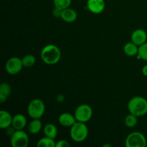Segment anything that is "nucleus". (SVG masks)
<instances>
[{
  "instance_id": "obj_1",
  "label": "nucleus",
  "mask_w": 147,
  "mask_h": 147,
  "mask_svg": "<svg viewBox=\"0 0 147 147\" xmlns=\"http://www.w3.org/2000/svg\"><path fill=\"white\" fill-rule=\"evenodd\" d=\"M40 56L43 63L47 65H55L61 58V51L57 46L49 44L41 50Z\"/></svg>"
},
{
  "instance_id": "obj_2",
  "label": "nucleus",
  "mask_w": 147,
  "mask_h": 147,
  "mask_svg": "<svg viewBox=\"0 0 147 147\" xmlns=\"http://www.w3.org/2000/svg\"><path fill=\"white\" fill-rule=\"evenodd\" d=\"M129 113L141 117L147 113V100L142 96H134L128 103Z\"/></svg>"
},
{
  "instance_id": "obj_3",
  "label": "nucleus",
  "mask_w": 147,
  "mask_h": 147,
  "mask_svg": "<svg viewBox=\"0 0 147 147\" xmlns=\"http://www.w3.org/2000/svg\"><path fill=\"white\" fill-rule=\"evenodd\" d=\"M70 137L74 142L80 143L83 142L87 139L88 136V129L86 123L76 121L70 127Z\"/></svg>"
},
{
  "instance_id": "obj_4",
  "label": "nucleus",
  "mask_w": 147,
  "mask_h": 147,
  "mask_svg": "<svg viewBox=\"0 0 147 147\" xmlns=\"http://www.w3.org/2000/svg\"><path fill=\"white\" fill-rule=\"evenodd\" d=\"M45 111V106L44 102L38 98L32 100L27 107V113L30 118L40 119L44 115Z\"/></svg>"
},
{
  "instance_id": "obj_5",
  "label": "nucleus",
  "mask_w": 147,
  "mask_h": 147,
  "mask_svg": "<svg viewBox=\"0 0 147 147\" xmlns=\"http://www.w3.org/2000/svg\"><path fill=\"white\" fill-rule=\"evenodd\" d=\"M146 136L138 131L129 134L125 141V146L126 147H146Z\"/></svg>"
},
{
  "instance_id": "obj_6",
  "label": "nucleus",
  "mask_w": 147,
  "mask_h": 147,
  "mask_svg": "<svg viewBox=\"0 0 147 147\" xmlns=\"http://www.w3.org/2000/svg\"><path fill=\"white\" fill-rule=\"evenodd\" d=\"M74 116L77 121L86 123L92 119L93 109L89 105L81 104L76 108Z\"/></svg>"
},
{
  "instance_id": "obj_7",
  "label": "nucleus",
  "mask_w": 147,
  "mask_h": 147,
  "mask_svg": "<svg viewBox=\"0 0 147 147\" xmlns=\"http://www.w3.org/2000/svg\"><path fill=\"white\" fill-rule=\"evenodd\" d=\"M30 139L27 134L23 130H16L11 136L10 143L13 147H27Z\"/></svg>"
},
{
  "instance_id": "obj_8",
  "label": "nucleus",
  "mask_w": 147,
  "mask_h": 147,
  "mask_svg": "<svg viewBox=\"0 0 147 147\" xmlns=\"http://www.w3.org/2000/svg\"><path fill=\"white\" fill-rule=\"evenodd\" d=\"M23 67L24 66H23L22 59L17 57H10L5 64L6 71L8 74L11 75V76H14L20 73Z\"/></svg>"
},
{
  "instance_id": "obj_9",
  "label": "nucleus",
  "mask_w": 147,
  "mask_h": 147,
  "mask_svg": "<svg viewBox=\"0 0 147 147\" xmlns=\"http://www.w3.org/2000/svg\"><path fill=\"white\" fill-rule=\"evenodd\" d=\"M86 5L90 12L98 14L104 11L106 2L104 0H88Z\"/></svg>"
},
{
  "instance_id": "obj_10",
  "label": "nucleus",
  "mask_w": 147,
  "mask_h": 147,
  "mask_svg": "<svg viewBox=\"0 0 147 147\" xmlns=\"http://www.w3.org/2000/svg\"><path fill=\"white\" fill-rule=\"evenodd\" d=\"M131 39V42H133L134 44L140 46L146 42L147 34L145 30L142 29H137L132 32Z\"/></svg>"
},
{
  "instance_id": "obj_11",
  "label": "nucleus",
  "mask_w": 147,
  "mask_h": 147,
  "mask_svg": "<svg viewBox=\"0 0 147 147\" xmlns=\"http://www.w3.org/2000/svg\"><path fill=\"white\" fill-rule=\"evenodd\" d=\"M58 121L62 126L71 127L77 121H76L75 116L65 112V113H63L60 115L58 118Z\"/></svg>"
},
{
  "instance_id": "obj_12",
  "label": "nucleus",
  "mask_w": 147,
  "mask_h": 147,
  "mask_svg": "<svg viewBox=\"0 0 147 147\" xmlns=\"http://www.w3.org/2000/svg\"><path fill=\"white\" fill-rule=\"evenodd\" d=\"M78 14L77 12L75 11L73 9L70 8H66L65 9L62 10V14L61 17L62 20L67 23H73L77 20Z\"/></svg>"
},
{
  "instance_id": "obj_13",
  "label": "nucleus",
  "mask_w": 147,
  "mask_h": 147,
  "mask_svg": "<svg viewBox=\"0 0 147 147\" xmlns=\"http://www.w3.org/2000/svg\"><path fill=\"white\" fill-rule=\"evenodd\" d=\"M26 125H27V119L24 115L18 113L13 116L11 126L15 130H23Z\"/></svg>"
},
{
  "instance_id": "obj_14",
  "label": "nucleus",
  "mask_w": 147,
  "mask_h": 147,
  "mask_svg": "<svg viewBox=\"0 0 147 147\" xmlns=\"http://www.w3.org/2000/svg\"><path fill=\"white\" fill-rule=\"evenodd\" d=\"M13 117L7 111L1 110L0 111V128L6 129L11 126Z\"/></svg>"
},
{
  "instance_id": "obj_15",
  "label": "nucleus",
  "mask_w": 147,
  "mask_h": 147,
  "mask_svg": "<svg viewBox=\"0 0 147 147\" xmlns=\"http://www.w3.org/2000/svg\"><path fill=\"white\" fill-rule=\"evenodd\" d=\"M11 92V88L9 83L4 82L0 85V101L4 103L9 97Z\"/></svg>"
},
{
  "instance_id": "obj_16",
  "label": "nucleus",
  "mask_w": 147,
  "mask_h": 147,
  "mask_svg": "<svg viewBox=\"0 0 147 147\" xmlns=\"http://www.w3.org/2000/svg\"><path fill=\"white\" fill-rule=\"evenodd\" d=\"M123 52L125 55L129 57L136 56L137 55L138 52H139V46L134 44L133 42H129L123 46Z\"/></svg>"
},
{
  "instance_id": "obj_17",
  "label": "nucleus",
  "mask_w": 147,
  "mask_h": 147,
  "mask_svg": "<svg viewBox=\"0 0 147 147\" xmlns=\"http://www.w3.org/2000/svg\"><path fill=\"white\" fill-rule=\"evenodd\" d=\"M42 121L40 119H34L28 125V131L32 134H37L42 129Z\"/></svg>"
},
{
  "instance_id": "obj_18",
  "label": "nucleus",
  "mask_w": 147,
  "mask_h": 147,
  "mask_svg": "<svg viewBox=\"0 0 147 147\" xmlns=\"http://www.w3.org/2000/svg\"><path fill=\"white\" fill-rule=\"evenodd\" d=\"M43 132L46 136L55 139L57 135V129L53 123H47L43 129Z\"/></svg>"
},
{
  "instance_id": "obj_19",
  "label": "nucleus",
  "mask_w": 147,
  "mask_h": 147,
  "mask_svg": "<svg viewBox=\"0 0 147 147\" xmlns=\"http://www.w3.org/2000/svg\"><path fill=\"white\" fill-rule=\"evenodd\" d=\"M55 145L56 142L55 139L46 136L41 138L37 143V147H55Z\"/></svg>"
},
{
  "instance_id": "obj_20",
  "label": "nucleus",
  "mask_w": 147,
  "mask_h": 147,
  "mask_svg": "<svg viewBox=\"0 0 147 147\" xmlns=\"http://www.w3.org/2000/svg\"><path fill=\"white\" fill-rule=\"evenodd\" d=\"M138 123V117L135 115L130 113L126 116L124 119L125 126L128 128H134L137 125Z\"/></svg>"
},
{
  "instance_id": "obj_21",
  "label": "nucleus",
  "mask_w": 147,
  "mask_h": 147,
  "mask_svg": "<svg viewBox=\"0 0 147 147\" xmlns=\"http://www.w3.org/2000/svg\"><path fill=\"white\" fill-rule=\"evenodd\" d=\"M22 61L24 67H31L35 64L36 58L33 55L29 54L24 56L22 58Z\"/></svg>"
},
{
  "instance_id": "obj_22",
  "label": "nucleus",
  "mask_w": 147,
  "mask_h": 147,
  "mask_svg": "<svg viewBox=\"0 0 147 147\" xmlns=\"http://www.w3.org/2000/svg\"><path fill=\"white\" fill-rule=\"evenodd\" d=\"M72 0H53V4L55 7L63 10L68 8L70 6Z\"/></svg>"
},
{
  "instance_id": "obj_23",
  "label": "nucleus",
  "mask_w": 147,
  "mask_h": 147,
  "mask_svg": "<svg viewBox=\"0 0 147 147\" xmlns=\"http://www.w3.org/2000/svg\"><path fill=\"white\" fill-rule=\"evenodd\" d=\"M138 58L147 61V42L142 45L139 46V52L137 55Z\"/></svg>"
},
{
  "instance_id": "obj_24",
  "label": "nucleus",
  "mask_w": 147,
  "mask_h": 147,
  "mask_svg": "<svg viewBox=\"0 0 147 147\" xmlns=\"http://www.w3.org/2000/svg\"><path fill=\"white\" fill-rule=\"evenodd\" d=\"M70 146V143L66 140H59L56 142L55 147H68Z\"/></svg>"
},
{
  "instance_id": "obj_25",
  "label": "nucleus",
  "mask_w": 147,
  "mask_h": 147,
  "mask_svg": "<svg viewBox=\"0 0 147 147\" xmlns=\"http://www.w3.org/2000/svg\"><path fill=\"white\" fill-rule=\"evenodd\" d=\"M52 14L56 18H60L61 17V14H62V10L58 8H56L55 7L53 9V11H52Z\"/></svg>"
},
{
  "instance_id": "obj_26",
  "label": "nucleus",
  "mask_w": 147,
  "mask_h": 147,
  "mask_svg": "<svg viewBox=\"0 0 147 147\" xmlns=\"http://www.w3.org/2000/svg\"><path fill=\"white\" fill-rule=\"evenodd\" d=\"M142 74H143L144 76L147 77V65H145L142 67Z\"/></svg>"
},
{
  "instance_id": "obj_27",
  "label": "nucleus",
  "mask_w": 147,
  "mask_h": 147,
  "mask_svg": "<svg viewBox=\"0 0 147 147\" xmlns=\"http://www.w3.org/2000/svg\"><path fill=\"white\" fill-rule=\"evenodd\" d=\"M103 147H106V146H108V147H111V145L109 144H103Z\"/></svg>"
}]
</instances>
